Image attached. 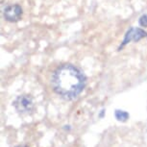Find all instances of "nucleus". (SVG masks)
I'll use <instances>...</instances> for the list:
<instances>
[{"label":"nucleus","mask_w":147,"mask_h":147,"mask_svg":"<svg viewBox=\"0 0 147 147\" xmlns=\"http://www.w3.org/2000/svg\"><path fill=\"white\" fill-rule=\"evenodd\" d=\"M13 106L19 113H28L34 108V102L30 95H20L13 102Z\"/></svg>","instance_id":"2"},{"label":"nucleus","mask_w":147,"mask_h":147,"mask_svg":"<svg viewBox=\"0 0 147 147\" xmlns=\"http://www.w3.org/2000/svg\"><path fill=\"white\" fill-rule=\"evenodd\" d=\"M16 147H28V146H26V145H18V146H16Z\"/></svg>","instance_id":"7"},{"label":"nucleus","mask_w":147,"mask_h":147,"mask_svg":"<svg viewBox=\"0 0 147 147\" xmlns=\"http://www.w3.org/2000/svg\"><path fill=\"white\" fill-rule=\"evenodd\" d=\"M115 118L117 119L118 121H126L127 119L129 118V115L128 113L125 112V111H120V110H116L115 113Z\"/></svg>","instance_id":"5"},{"label":"nucleus","mask_w":147,"mask_h":147,"mask_svg":"<svg viewBox=\"0 0 147 147\" xmlns=\"http://www.w3.org/2000/svg\"><path fill=\"white\" fill-rule=\"evenodd\" d=\"M22 10L18 5H11L5 9L4 16L8 21H18L20 19Z\"/></svg>","instance_id":"3"},{"label":"nucleus","mask_w":147,"mask_h":147,"mask_svg":"<svg viewBox=\"0 0 147 147\" xmlns=\"http://www.w3.org/2000/svg\"><path fill=\"white\" fill-rule=\"evenodd\" d=\"M85 86V75L72 65H61L55 70L52 77L54 91L67 100L78 96L84 90Z\"/></svg>","instance_id":"1"},{"label":"nucleus","mask_w":147,"mask_h":147,"mask_svg":"<svg viewBox=\"0 0 147 147\" xmlns=\"http://www.w3.org/2000/svg\"><path fill=\"white\" fill-rule=\"evenodd\" d=\"M140 24L142 27H147V15H144L140 19Z\"/></svg>","instance_id":"6"},{"label":"nucleus","mask_w":147,"mask_h":147,"mask_svg":"<svg viewBox=\"0 0 147 147\" xmlns=\"http://www.w3.org/2000/svg\"><path fill=\"white\" fill-rule=\"evenodd\" d=\"M146 33L141 30L140 28H132L129 30V32L127 33L126 37H125V40L123 41V45H125L126 43H128L129 41L131 40H135V41H138L140 40V38H142L143 37H145Z\"/></svg>","instance_id":"4"}]
</instances>
